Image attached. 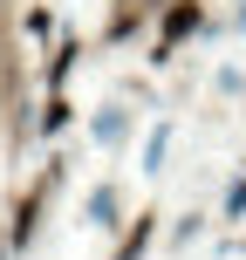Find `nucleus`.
Listing matches in <instances>:
<instances>
[{"label":"nucleus","instance_id":"nucleus-3","mask_svg":"<svg viewBox=\"0 0 246 260\" xmlns=\"http://www.w3.org/2000/svg\"><path fill=\"white\" fill-rule=\"evenodd\" d=\"M144 240H151V219L130 226V240H123V253H117V260H137V253H144Z\"/></svg>","mask_w":246,"mask_h":260},{"label":"nucleus","instance_id":"nucleus-1","mask_svg":"<svg viewBox=\"0 0 246 260\" xmlns=\"http://www.w3.org/2000/svg\"><path fill=\"white\" fill-rule=\"evenodd\" d=\"M62 178V171H48V178L34 185V192H27V206L14 212V233H7V247H27V240H34V219H41V206H48V185Z\"/></svg>","mask_w":246,"mask_h":260},{"label":"nucleus","instance_id":"nucleus-2","mask_svg":"<svg viewBox=\"0 0 246 260\" xmlns=\"http://www.w3.org/2000/svg\"><path fill=\"white\" fill-rule=\"evenodd\" d=\"M198 21H205V7H198V0H178V7H164V48H178V41L192 35Z\"/></svg>","mask_w":246,"mask_h":260}]
</instances>
